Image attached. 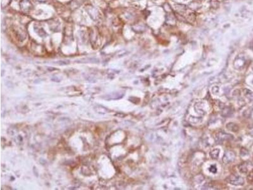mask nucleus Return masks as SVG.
<instances>
[{"label": "nucleus", "mask_w": 253, "mask_h": 190, "mask_svg": "<svg viewBox=\"0 0 253 190\" xmlns=\"http://www.w3.org/2000/svg\"><path fill=\"white\" fill-rule=\"evenodd\" d=\"M37 32L41 37H44V36H47V34L46 33V32H45V31L43 29H39V31H37Z\"/></svg>", "instance_id": "f03ea898"}, {"label": "nucleus", "mask_w": 253, "mask_h": 190, "mask_svg": "<svg viewBox=\"0 0 253 190\" xmlns=\"http://www.w3.org/2000/svg\"><path fill=\"white\" fill-rule=\"evenodd\" d=\"M20 8L23 12H29L32 8V4L29 0H22L20 3Z\"/></svg>", "instance_id": "f257e3e1"}]
</instances>
